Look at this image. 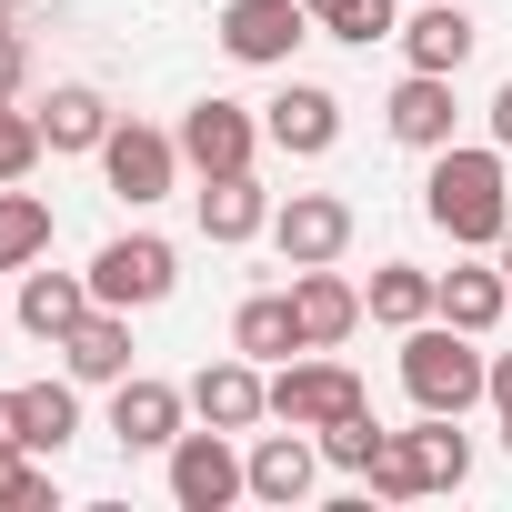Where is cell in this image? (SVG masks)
<instances>
[{
    "mask_svg": "<svg viewBox=\"0 0 512 512\" xmlns=\"http://www.w3.org/2000/svg\"><path fill=\"white\" fill-rule=\"evenodd\" d=\"M422 211H432V231H452L462 251H502V231H512L502 151H462V141H442V151H432V181H422Z\"/></svg>",
    "mask_w": 512,
    "mask_h": 512,
    "instance_id": "1",
    "label": "cell"
},
{
    "mask_svg": "<svg viewBox=\"0 0 512 512\" xmlns=\"http://www.w3.org/2000/svg\"><path fill=\"white\" fill-rule=\"evenodd\" d=\"M402 392L422 402V412H472V402H492V362H482V332H452L442 312L432 322H412L402 332Z\"/></svg>",
    "mask_w": 512,
    "mask_h": 512,
    "instance_id": "2",
    "label": "cell"
},
{
    "mask_svg": "<svg viewBox=\"0 0 512 512\" xmlns=\"http://www.w3.org/2000/svg\"><path fill=\"white\" fill-rule=\"evenodd\" d=\"M462 472H472V442L452 432V412H422L412 432H392L382 442V462L362 472L382 502H422V492H462Z\"/></svg>",
    "mask_w": 512,
    "mask_h": 512,
    "instance_id": "3",
    "label": "cell"
},
{
    "mask_svg": "<svg viewBox=\"0 0 512 512\" xmlns=\"http://www.w3.org/2000/svg\"><path fill=\"white\" fill-rule=\"evenodd\" d=\"M171 282H181V251L161 231H121L91 262V302H111V312H151V302H171Z\"/></svg>",
    "mask_w": 512,
    "mask_h": 512,
    "instance_id": "4",
    "label": "cell"
},
{
    "mask_svg": "<svg viewBox=\"0 0 512 512\" xmlns=\"http://www.w3.org/2000/svg\"><path fill=\"white\" fill-rule=\"evenodd\" d=\"M302 41H312V11H302V0H231V11H221V51H231L241 71H282Z\"/></svg>",
    "mask_w": 512,
    "mask_h": 512,
    "instance_id": "5",
    "label": "cell"
},
{
    "mask_svg": "<svg viewBox=\"0 0 512 512\" xmlns=\"http://www.w3.org/2000/svg\"><path fill=\"white\" fill-rule=\"evenodd\" d=\"M171 141H181V161H191L201 181H221V171H251V151H262L272 131H262V121H251L241 101H191Z\"/></svg>",
    "mask_w": 512,
    "mask_h": 512,
    "instance_id": "6",
    "label": "cell"
},
{
    "mask_svg": "<svg viewBox=\"0 0 512 512\" xmlns=\"http://www.w3.org/2000/svg\"><path fill=\"white\" fill-rule=\"evenodd\" d=\"M101 171H111V191H121L131 211H141V201H171V181H181V141L151 131V121H111Z\"/></svg>",
    "mask_w": 512,
    "mask_h": 512,
    "instance_id": "7",
    "label": "cell"
},
{
    "mask_svg": "<svg viewBox=\"0 0 512 512\" xmlns=\"http://www.w3.org/2000/svg\"><path fill=\"white\" fill-rule=\"evenodd\" d=\"M372 392H362V372L352 362H282V382H272V422H302V432H332L342 412H362Z\"/></svg>",
    "mask_w": 512,
    "mask_h": 512,
    "instance_id": "8",
    "label": "cell"
},
{
    "mask_svg": "<svg viewBox=\"0 0 512 512\" xmlns=\"http://www.w3.org/2000/svg\"><path fill=\"white\" fill-rule=\"evenodd\" d=\"M251 492V472H241V452H231V432H181L171 442V502L181 512H221V502H241Z\"/></svg>",
    "mask_w": 512,
    "mask_h": 512,
    "instance_id": "9",
    "label": "cell"
},
{
    "mask_svg": "<svg viewBox=\"0 0 512 512\" xmlns=\"http://www.w3.org/2000/svg\"><path fill=\"white\" fill-rule=\"evenodd\" d=\"M272 241H282L292 272L302 262H342L352 251V201L342 191H292V201H272Z\"/></svg>",
    "mask_w": 512,
    "mask_h": 512,
    "instance_id": "10",
    "label": "cell"
},
{
    "mask_svg": "<svg viewBox=\"0 0 512 512\" xmlns=\"http://www.w3.org/2000/svg\"><path fill=\"white\" fill-rule=\"evenodd\" d=\"M181 412H191V392H171V382H151V372H121V382H111V432H121V452H171V442H181Z\"/></svg>",
    "mask_w": 512,
    "mask_h": 512,
    "instance_id": "11",
    "label": "cell"
},
{
    "mask_svg": "<svg viewBox=\"0 0 512 512\" xmlns=\"http://www.w3.org/2000/svg\"><path fill=\"white\" fill-rule=\"evenodd\" d=\"M191 412L211 422V432H251L272 412V382H262V362L251 352H231V362H201V382H191Z\"/></svg>",
    "mask_w": 512,
    "mask_h": 512,
    "instance_id": "12",
    "label": "cell"
},
{
    "mask_svg": "<svg viewBox=\"0 0 512 512\" xmlns=\"http://www.w3.org/2000/svg\"><path fill=\"white\" fill-rule=\"evenodd\" d=\"M262 131H272L292 161H322V151L342 141V101H332L322 81H292L282 101H262Z\"/></svg>",
    "mask_w": 512,
    "mask_h": 512,
    "instance_id": "13",
    "label": "cell"
},
{
    "mask_svg": "<svg viewBox=\"0 0 512 512\" xmlns=\"http://www.w3.org/2000/svg\"><path fill=\"white\" fill-rule=\"evenodd\" d=\"M292 312H302V342H312V352H332V342L362 332V292H352L332 262H302V272H292Z\"/></svg>",
    "mask_w": 512,
    "mask_h": 512,
    "instance_id": "14",
    "label": "cell"
},
{
    "mask_svg": "<svg viewBox=\"0 0 512 512\" xmlns=\"http://www.w3.org/2000/svg\"><path fill=\"white\" fill-rule=\"evenodd\" d=\"M241 472H251V502H282L292 512L312 492V472H322V442H302V422L292 432H262V442L241 452Z\"/></svg>",
    "mask_w": 512,
    "mask_h": 512,
    "instance_id": "15",
    "label": "cell"
},
{
    "mask_svg": "<svg viewBox=\"0 0 512 512\" xmlns=\"http://www.w3.org/2000/svg\"><path fill=\"white\" fill-rule=\"evenodd\" d=\"M382 111H392V141H402V151H442V141H452V121H462L452 71H412V81H402Z\"/></svg>",
    "mask_w": 512,
    "mask_h": 512,
    "instance_id": "16",
    "label": "cell"
},
{
    "mask_svg": "<svg viewBox=\"0 0 512 512\" xmlns=\"http://www.w3.org/2000/svg\"><path fill=\"white\" fill-rule=\"evenodd\" d=\"M392 41L412 51V71H462V61H472V41H482V21L462 11V0H422V11H412Z\"/></svg>",
    "mask_w": 512,
    "mask_h": 512,
    "instance_id": "17",
    "label": "cell"
},
{
    "mask_svg": "<svg viewBox=\"0 0 512 512\" xmlns=\"http://www.w3.org/2000/svg\"><path fill=\"white\" fill-rule=\"evenodd\" d=\"M61 362H71V382H121V372H131V312L91 302V312L61 332Z\"/></svg>",
    "mask_w": 512,
    "mask_h": 512,
    "instance_id": "18",
    "label": "cell"
},
{
    "mask_svg": "<svg viewBox=\"0 0 512 512\" xmlns=\"http://www.w3.org/2000/svg\"><path fill=\"white\" fill-rule=\"evenodd\" d=\"M231 352H251V362H292V352H312L292 292H251V302L231 312Z\"/></svg>",
    "mask_w": 512,
    "mask_h": 512,
    "instance_id": "19",
    "label": "cell"
},
{
    "mask_svg": "<svg viewBox=\"0 0 512 512\" xmlns=\"http://www.w3.org/2000/svg\"><path fill=\"white\" fill-rule=\"evenodd\" d=\"M251 231H272V191L251 181V171L201 181V241H251Z\"/></svg>",
    "mask_w": 512,
    "mask_h": 512,
    "instance_id": "20",
    "label": "cell"
},
{
    "mask_svg": "<svg viewBox=\"0 0 512 512\" xmlns=\"http://www.w3.org/2000/svg\"><path fill=\"white\" fill-rule=\"evenodd\" d=\"M91 312V272H21V332H41L61 352V332Z\"/></svg>",
    "mask_w": 512,
    "mask_h": 512,
    "instance_id": "21",
    "label": "cell"
},
{
    "mask_svg": "<svg viewBox=\"0 0 512 512\" xmlns=\"http://www.w3.org/2000/svg\"><path fill=\"white\" fill-rule=\"evenodd\" d=\"M41 141H51V151H101V141H111V101H101L91 81H61V91L41 101Z\"/></svg>",
    "mask_w": 512,
    "mask_h": 512,
    "instance_id": "22",
    "label": "cell"
},
{
    "mask_svg": "<svg viewBox=\"0 0 512 512\" xmlns=\"http://www.w3.org/2000/svg\"><path fill=\"white\" fill-rule=\"evenodd\" d=\"M51 251V201L21 191V181H0V272H31Z\"/></svg>",
    "mask_w": 512,
    "mask_h": 512,
    "instance_id": "23",
    "label": "cell"
},
{
    "mask_svg": "<svg viewBox=\"0 0 512 512\" xmlns=\"http://www.w3.org/2000/svg\"><path fill=\"white\" fill-rule=\"evenodd\" d=\"M432 312H442L452 332H492V322L512 312V282H502V272H442Z\"/></svg>",
    "mask_w": 512,
    "mask_h": 512,
    "instance_id": "24",
    "label": "cell"
},
{
    "mask_svg": "<svg viewBox=\"0 0 512 512\" xmlns=\"http://www.w3.org/2000/svg\"><path fill=\"white\" fill-rule=\"evenodd\" d=\"M432 292H442L432 272L382 262V272H372V292H362V312H372V322H392V332H412V322H432Z\"/></svg>",
    "mask_w": 512,
    "mask_h": 512,
    "instance_id": "25",
    "label": "cell"
},
{
    "mask_svg": "<svg viewBox=\"0 0 512 512\" xmlns=\"http://www.w3.org/2000/svg\"><path fill=\"white\" fill-rule=\"evenodd\" d=\"M81 432V392L71 382H21V442L31 452H61Z\"/></svg>",
    "mask_w": 512,
    "mask_h": 512,
    "instance_id": "26",
    "label": "cell"
},
{
    "mask_svg": "<svg viewBox=\"0 0 512 512\" xmlns=\"http://www.w3.org/2000/svg\"><path fill=\"white\" fill-rule=\"evenodd\" d=\"M312 11V31H332V41H392V0H302Z\"/></svg>",
    "mask_w": 512,
    "mask_h": 512,
    "instance_id": "27",
    "label": "cell"
},
{
    "mask_svg": "<svg viewBox=\"0 0 512 512\" xmlns=\"http://www.w3.org/2000/svg\"><path fill=\"white\" fill-rule=\"evenodd\" d=\"M382 442H392V432H382V422H372V402H362V412H342V422L322 432V462H332V472H372V462H382Z\"/></svg>",
    "mask_w": 512,
    "mask_h": 512,
    "instance_id": "28",
    "label": "cell"
},
{
    "mask_svg": "<svg viewBox=\"0 0 512 512\" xmlns=\"http://www.w3.org/2000/svg\"><path fill=\"white\" fill-rule=\"evenodd\" d=\"M41 111H11V101H0V181H31L41 171Z\"/></svg>",
    "mask_w": 512,
    "mask_h": 512,
    "instance_id": "29",
    "label": "cell"
},
{
    "mask_svg": "<svg viewBox=\"0 0 512 512\" xmlns=\"http://www.w3.org/2000/svg\"><path fill=\"white\" fill-rule=\"evenodd\" d=\"M51 502V472L31 462V442H0V512H41Z\"/></svg>",
    "mask_w": 512,
    "mask_h": 512,
    "instance_id": "30",
    "label": "cell"
},
{
    "mask_svg": "<svg viewBox=\"0 0 512 512\" xmlns=\"http://www.w3.org/2000/svg\"><path fill=\"white\" fill-rule=\"evenodd\" d=\"M21 81H31V51H21V31H0V101H21Z\"/></svg>",
    "mask_w": 512,
    "mask_h": 512,
    "instance_id": "31",
    "label": "cell"
},
{
    "mask_svg": "<svg viewBox=\"0 0 512 512\" xmlns=\"http://www.w3.org/2000/svg\"><path fill=\"white\" fill-rule=\"evenodd\" d=\"M492 141H502V151H512V81H502V91H492Z\"/></svg>",
    "mask_w": 512,
    "mask_h": 512,
    "instance_id": "32",
    "label": "cell"
},
{
    "mask_svg": "<svg viewBox=\"0 0 512 512\" xmlns=\"http://www.w3.org/2000/svg\"><path fill=\"white\" fill-rule=\"evenodd\" d=\"M492 402H502V422H512V352L492 362Z\"/></svg>",
    "mask_w": 512,
    "mask_h": 512,
    "instance_id": "33",
    "label": "cell"
},
{
    "mask_svg": "<svg viewBox=\"0 0 512 512\" xmlns=\"http://www.w3.org/2000/svg\"><path fill=\"white\" fill-rule=\"evenodd\" d=\"M0 442H21V392H0Z\"/></svg>",
    "mask_w": 512,
    "mask_h": 512,
    "instance_id": "34",
    "label": "cell"
},
{
    "mask_svg": "<svg viewBox=\"0 0 512 512\" xmlns=\"http://www.w3.org/2000/svg\"><path fill=\"white\" fill-rule=\"evenodd\" d=\"M11 21H21V11H11V0H0V31H11Z\"/></svg>",
    "mask_w": 512,
    "mask_h": 512,
    "instance_id": "35",
    "label": "cell"
},
{
    "mask_svg": "<svg viewBox=\"0 0 512 512\" xmlns=\"http://www.w3.org/2000/svg\"><path fill=\"white\" fill-rule=\"evenodd\" d=\"M502 272H512V231H502Z\"/></svg>",
    "mask_w": 512,
    "mask_h": 512,
    "instance_id": "36",
    "label": "cell"
},
{
    "mask_svg": "<svg viewBox=\"0 0 512 512\" xmlns=\"http://www.w3.org/2000/svg\"><path fill=\"white\" fill-rule=\"evenodd\" d=\"M502 452H512V422H502Z\"/></svg>",
    "mask_w": 512,
    "mask_h": 512,
    "instance_id": "37",
    "label": "cell"
},
{
    "mask_svg": "<svg viewBox=\"0 0 512 512\" xmlns=\"http://www.w3.org/2000/svg\"><path fill=\"white\" fill-rule=\"evenodd\" d=\"M502 282H512V272H502Z\"/></svg>",
    "mask_w": 512,
    "mask_h": 512,
    "instance_id": "38",
    "label": "cell"
}]
</instances>
